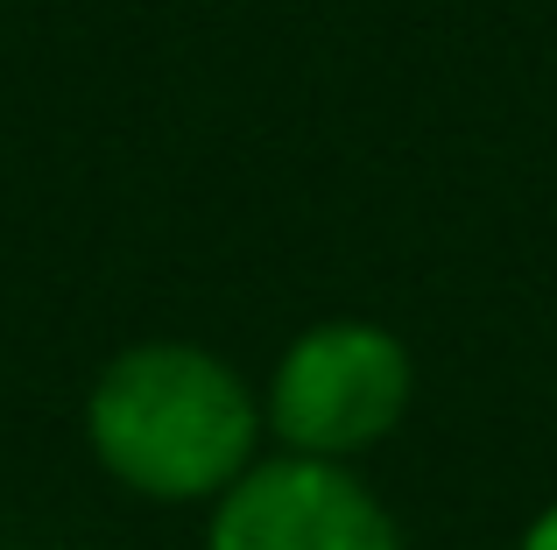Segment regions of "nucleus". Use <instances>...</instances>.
Returning <instances> with one entry per match:
<instances>
[{"instance_id": "obj_4", "label": "nucleus", "mask_w": 557, "mask_h": 550, "mask_svg": "<svg viewBox=\"0 0 557 550\" xmlns=\"http://www.w3.org/2000/svg\"><path fill=\"white\" fill-rule=\"evenodd\" d=\"M516 550H557V501H550L544 515H536L530 529H522V543H516Z\"/></svg>"}, {"instance_id": "obj_3", "label": "nucleus", "mask_w": 557, "mask_h": 550, "mask_svg": "<svg viewBox=\"0 0 557 550\" xmlns=\"http://www.w3.org/2000/svg\"><path fill=\"white\" fill-rule=\"evenodd\" d=\"M205 550H403V529L354 466L275 452L212 501Z\"/></svg>"}, {"instance_id": "obj_2", "label": "nucleus", "mask_w": 557, "mask_h": 550, "mask_svg": "<svg viewBox=\"0 0 557 550\" xmlns=\"http://www.w3.org/2000/svg\"><path fill=\"white\" fill-rule=\"evenodd\" d=\"M417 396L409 346L374 317H318L283 346L261 396V424L297 459H339L354 466L403 424Z\"/></svg>"}, {"instance_id": "obj_1", "label": "nucleus", "mask_w": 557, "mask_h": 550, "mask_svg": "<svg viewBox=\"0 0 557 550\" xmlns=\"http://www.w3.org/2000/svg\"><path fill=\"white\" fill-rule=\"evenodd\" d=\"M261 396L233 360L190 339L121 346L85 388V445L99 473L141 501H219L261 459Z\"/></svg>"}]
</instances>
